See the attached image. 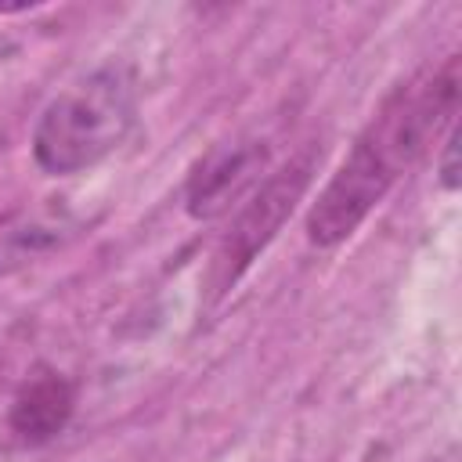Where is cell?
I'll use <instances>...</instances> for the list:
<instances>
[{"instance_id":"6da1fadb","label":"cell","mask_w":462,"mask_h":462,"mask_svg":"<svg viewBox=\"0 0 462 462\" xmlns=\"http://www.w3.org/2000/svg\"><path fill=\"white\" fill-rule=\"evenodd\" d=\"M458 108V54L440 65H426L401 83L368 126L350 144L339 170L318 191L307 209V238L318 249L346 242L365 217L386 199V191L415 166L440 126L455 123Z\"/></svg>"},{"instance_id":"7a4b0ae2","label":"cell","mask_w":462,"mask_h":462,"mask_svg":"<svg viewBox=\"0 0 462 462\" xmlns=\"http://www.w3.org/2000/svg\"><path fill=\"white\" fill-rule=\"evenodd\" d=\"M137 119V87L123 65H101L65 87L36 119L32 159L47 173H79L112 155Z\"/></svg>"},{"instance_id":"3957f363","label":"cell","mask_w":462,"mask_h":462,"mask_svg":"<svg viewBox=\"0 0 462 462\" xmlns=\"http://www.w3.org/2000/svg\"><path fill=\"white\" fill-rule=\"evenodd\" d=\"M318 159H321V152L318 155L307 152V155L292 159L285 170L271 173L263 184H256V191L238 209L231 231L224 235V242H220V249L213 256V271H209L213 292H227L242 278V271L256 260V253H263V245L278 235V227L285 224L292 206L303 199Z\"/></svg>"},{"instance_id":"277c9868","label":"cell","mask_w":462,"mask_h":462,"mask_svg":"<svg viewBox=\"0 0 462 462\" xmlns=\"http://www.w3.org/2000/svg\"><path fill=\"white\" fill-rule=\"evenodd\" d=\"M267 170V144L253 137H235L206 152L199 166L188 177L184 206L195 220H213L227 213L238 199L253 195L260 184V173Z\"/></svg>"},{"instance_id":"5b68a950","label":"cell","mask_w":462,"mask_h":462,"mask_svg":"<svg viewBox=\"0 0 462 462\" xmlns=\"http://www.w3.org/2000/svg\"><path fill=\"white\" fill-rule=\"evenodd\" d=\"M76 408V386L69 375H61L58 368H32L25 375V383L18 386L14 401H11V430L29 440V444H43L54 433H61L72 419Z\"/></svg>"},{"instance_id":"8992f818","label":"cell","mask_w":462,"mask_h":462,"mask_svg":"<svg viewBox=\"0 0 462 462\" xmlns=\"http://www.w3.org/2000/svg\"><path fill=\"white\" fill-rule=\"evenodd\" d=\"M72 235V224L54 209H18L0 217V274H11L36 256L58 249Z\"/></svg>"},{"instance_id":"52a82bcc","label":"cell","mask_w":462,"mask_h":462,"mask_svg":"<svg viewBox=\"0 0 462 462\" xmlns=\"http://www.w3.org/2000/svg\"><path fill=\"white\" fill-rule=\"evenodd\" d=\"M437 177L448 191H455L462 184V170H458V123L448 126V137H444V152H440V162H437Z\"/></svg>"}]
</instances>
